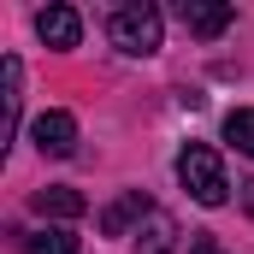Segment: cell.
<instances>
[{
    "label": "cell",
    "mask_w": 254,
    "mask_h": 254,
    "mask_svg": "<svg viewBox=\"0 0 254 254\" xmlns=\"http://www.w3.org/2000/svg\"><path fill=\"white\" fill-rule=\"evenodd\" d=\"M178 184H184L190 201H201V207H225V195H231L225 160H219L207 142H190V148L178 154Z\"/></svg>",
    "instance_id": "cell-1"
},
{
    "label": "cell",
    "mask_w": 254,
    "mask_h": 254,
    "mask_svg": "<svg viewBox=\"0 0 254 254\" xmlns=\"http://www.w3.org/2000/svg\"><path fill=\"white\" fill-rule=\"evenodd\" d=\"M107 36H113V48H119V54L148 60V54L160 48V36H166V18H160V6H148V0H130V6L113 12Z\"/></svg>",
    "instance_id": "cell-2"
},
{
    "label": "cell",
    "mask_w": 254,
    "mask_h": 254,
    "mask_svg": "<svg viewBox=\"0 0 254 254\" xmlns=\"http://www.w3.org/2000/svg\"><path fill=\"white\" fill-rule=\"evenodd\" d=\"M18 113H24V65L12 60H0V154L18 142Z\"/></svg>",
    "instance_id": "cell-3"
},
{
    "label": "cell",
    "mask_w": 254,
    "mask_h": 254,
    "mask_svg": "<svg viewBox=\"0 0 254 254\" xmlns=\"http://www.w3.org/2000/svg\"><path fill=\"white\" fill-rule=\"evenodd\" d=\"M30 142H36L48 160H65V154H77V119L54 107V113H42V119L30 125Z\"/></svg>",
    "instance_id": "cell-4"
},
{
    "label": "cell",
    "mask_w": 254,
    "mask_h": 254,
    "mask_svg": "<svg viewBox=\"0 0 254 254\" xmlns=\"http://www.w3.org/2000/svg\"><path fill=\"white\" fill-rule=\"evenodd\" d=\"M148 213H154V201H148L142 190H125L113 207H107V213H101V237H136Z\"/></svg>",
    "instance_id": "cell-5"
},
{
    "label": "cell",
    "mask_w": 254,
    "mask_h": 254,
    "mask_svg": "<svg viewBox=\"0 0 254 254\" xmlns=\"http://www.w3.org/2000/svg\"><path fill=\"white\" fill-rule=\"evenodd\" d=\"M178 18H184V30H190V36H225V30H231V18H237V6H225V0H184V6H178Z\"/></svg>",
    "instance_id": "cell-6"
},
{
    "label": "cell",
    "mask_w": 254,
    "mask_h": 254,
    "mask_svg": "<svg viewBox=\"0 0 254 254\" xmlns=\"http://www.w3.org/2000/svg\"><path fill=\"white\" fill-rule=\"evenodd\" d=\"M36 36H42V42H48V48H77V36H83V18H77V12H71V6H42V12H36Z\"/></svg>",
    "instance_id": "cell-7"
},
{
    "label": "cell",
    "mask_w": 254,
    "mask_h": 254,
    "mask_svg": "<svg viewBox=\"0 0 254 254\" xmlns=\"http://www.w3.org/2000/svg\"><path fill=\"white\" fill-rule=\"evenodd\" d=\"M30 207H36L42 219H83V213H89V201H83L77 190H65V184H48V190H36V195H30Z\"/></svg>",
    "instance_id": "cell-8"
},
{
    "label": "cell",
    "mask_w": 254,
    "mask_h": 254,
    "mask_svg": "<svg viewBox=\"0 0 254 254\" xmlns=\"http://www.w3.org/2000/svg\"><path fill=\"white\" fill-rule=\"evenodd\" d=\"M172 249H178V219L154 207L142 219V231H136V254H172Z\"/></svg>",
    "instance_id": "cell-9"
},
{
    "label": "cell",
    "mask_w": 254,
    "mask_h": 254,
    "mask_svg": "<svg viewBox=\"0 0 254 254\" xmlns=\"http://www.w3.org/2000/svg\"><path fill=\"white\" fill-rule=\"evenodd\" d=\"M225 142H237V154L254 160V107H237V113L225 119Z\"/></svg>",
    "instance_id": "cell-10"
},
{
    "label": "cell",
    "mask_w": 254,
    "mask_h": 254,
    "mask_svg": "<svg viewBox=\"0 0 254 254\" xmlns=\"http://www.w3.org/2000/svg\"><path fill=\"white\" fill-rule=\"evenodd\" d=\"M24 254H77V237L71 231H36V237H24Z\"/></svg>",
    "instance_id": "cell-11"
},
{
    "label": "cell",
    "mask_w": 254,
    "mask_h": 254,
    "mask_svg": "<svg viewBox=\"0 0 254 254\" xmlns=\"http://www.w3.org/2000/svg\"><path fill=\"white\" fill-rule=\"evenodd\" d=\"M190 254H225V249H213V237H195V243H190Z\"/></svg>",
    "instance_id": "cell-12"
},
{
    "label": "cell",
    "mask_w": 254,
    "mask_h": 254,
    "mask_svg": "<svg viewBox=\"0 0 254 254\" xmlns=\"http://www.w3.org/2000/svg\"><path fill=\"white\" fill-rule=\"evenodd\" d=\"M243 207H249V213H254V184H243Z\"/></svg>",
    "instance_id": "cell-13"
}]
</instances>
